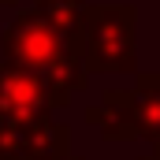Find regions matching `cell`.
<instances>
[{
    "instance_id": "6da1fadb",
    "label": "cell",
    "mask_w": 160,
    "mask_h": 160,
    "mask_svg": "<svg viewBox=\"0 0 160 160\" xmlns=\"http://www.w3.org/2000/svg\"><path fill=\"white\" fill-rule=\"evenodd\" d=\"M0 56L45 82L56 108H67L71 97L82 93L86 82H89V75H86V41L67 38L38 8L15 11V19L0 30Z\"/></svg>"
},
{
    "instance_id": "7a4b0ae2",
    "label": "cell",
    "mask_w": 160,
    "mask_h": 160,
    "mask_svg": "<svg viewBox=\"0 0 160 160\" xmlns=\"http://www.w3.org/2000/svg\"><path fill=\"white\" fill-rule=\"evenodd\" d=\"M86 119L104 142H149L160 145V75H134L127 89H104Z\"/></svg>"
},
{
    "instance_id": "3957f363",
    "label": "cell",
    "mask_w": 160,
    "mask_h": 160,
    "mask_svg": "<svg viewBox=\"0 0 160 160\" xmlns=\"http://www.w3.org/2000/svg\"><path fill=\"white\" fill-rule=\"evenodd\" d=\"M134 26V4H86V75H138Z\"/></svg>"
},
{
    "instance_id": "277c9868",
    "label": "cell",
    "mask_w": 160,
    "mask_h": 160,
    "mask_svg": "<svg viewBox=\"0 0 160 160\" xmlns=\"http://www.w3.org/2000/svg\"><path fill=\"white\" fill-rule=\"evenodd\" d=\"M71 127L48 119H0V160H67Z\"/></svg>"
},
{
    "instance_id": "5b68a950",
    "label": "cell",
    "mask_w": 160,
    "mask_h": 160,
    "mask_svg": "<svg viewBox=\"0 0 160 160\" xmlns=\"http://www.w3.org/2000/svg\"><path fill=\"white\" fill-rule=\"evenodd\" d=\"M52 112L56 101L45 82L0 56V119H48Z\"/></svg>"
},
{
    "instance_id": "8992f818",
    "label": "cell",
    "mask_w": 160,
    "mask_h": 160,
    "mask_svg": "<svg viewBox=\"0 0 160 160\" xmlns=\"http://www.w3.org/2000/svg\"><path fill=\"white\" fill-rule=\"evenodd\" d=\"M34 4H86V0H34Z\"/></svg>"
},
{
    "instance_id": "52a82bcc",
    "label": "cell",
    "mask_w": 160,
    "mask_h": 160,
    "mask_svg": "<svg viewBox=\"0 0 160 160\" xmlns=\"http://www.w3.org/2000/svg\"><path fill=\"white\" fill-rule=\"evenodd\" d=\"M0 8H19V0H0Z\"/></svg>"
},
{
    "instance_id": "ba28073f",
    "label": "cell",
    "mask_w": 160,
    "mask_h": 160,
    "mask_svg": "<svg viewBox=\"0 0 160 160\" xmlns=\"http://www.w3.org/2000/svg\"><path fill=\"white\" fill-rule=\"evenodd\" d=\"M138 160H160V153H149V157H138Z\"/></svg>"
},
{
    "instance_id": "9c48e42d",
    "label": "cell",
    "mask_w": 160,
    "mask_h": 160,
    "mask_svg": "<svg viewBox=\"0 0 160 160\" xmlns=\"http://www.w3.org/2000/svg\"><path fill=\"white\" fill-rule=\"evenodd\" d=\"M149 153H160V145H149Z\"/></svg>"
},
{
    "instance_id": "30bf717a",
    "label": "cell",
    "mask_w": 160,
    "mask_h": 160,
    "mask_svg": "<svg viewBox=\"0 0 160 160\" xmlns=\"http://www.w3.org/2000/svg\"><path fill=\"white\" fill-rule=\"evenodd\" d=\"M67 160H86V157H75V153H71V157H67Z\"/></svg>"
}]
</instances>
